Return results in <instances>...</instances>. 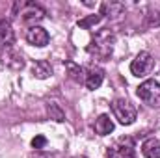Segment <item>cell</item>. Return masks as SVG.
Returning a JSON list of instances; mask_svg holds the SVG:
<instances>
[{
	"instance_id": "cell-1",
	"label": "cell",
	"mask_w": 160,
	"mask_h": 158,
	"mask_svg": "<svg viewBox=\"0 0 160 158\" xmlns=\"http://www.w3.org/2000/svg\"><path fill=\"white\" fill-rule=\"evenodd\" d=\"M114 47H116V34L112 30L104 28L91 37L89 45H88V52L99 60H108L114 52Z\"/></svg>"
},
{
	"instance_id": "cell-2",
	"label": "cell",
	"mask_w": 160,
	"mask_h": 158,
	"mask_svg": "<svg viewBox=\"0 0 160 158\" xmlns=\"http://www.w3.org/2000/svg\"><path fill=\"white\" fill-rule=\"evenodd\" d=\"M15 13L21 15L22 22L26 24H32V26H38V22L45 19V9L41 7L39 4L36 2H21V4H15Z\"/></svg>"
},
{
	"instance_id": "cell-3",
	"label": "cell",
	"mask_w": 160,
	"mask_h": 158,
	"mask_svg": "<svg viewBox=\"0 0 160 158\" xmlns=\"http://www.w3.org/2000/svg\"><path fill=\"white\" fill-rule=\"evenodd\" d=\"M136 95L151 108H160V84L157 80H145L138 86Z\"/></svg>"
},
{
	"instance_id": "cell-4",
	"label": "cell",
	"mask_w": 160,
	"mask_h": 158,
	"mask_svg": "<svg viewBox=\"0 0 160 158\" xmlns=\"http://www.w3.org/2000/svg\"><path fill=\"white\" fill-rule=\"evenodd\" d=\"M112 112H114L116 119L121 125H132L136 121V117H138L136 106L130 101H127V99H116L112 102Z\"/></svg>"
},
{
	"instance_id": "cell-5",
	"label": "cell",
	"mask_w": 160,
	"mask_h": 158,
	"mask_svg": "<svg viewBox=\"0 0 160 158\" xmlns=\"http://www.w3.org/2000/svg\"><path fill=\"white\" fill-rule=\"evenodd\" d=\"M153 67H155L153 56H151L149 52L142 50V52L136 54V58L132 60V63H130V73H132L134 77L142 78V77H147V75L153 71Z\"/></svg>"
},
{
	"instance_id": "cell-6",
	"label": "cell",
	"mask_w": 160,
	"mask_h": 158,
	"mask_svg": "<svg viewBox=\"0 0 160 158\" xmlns=\"http://www.w3.org/2000/svg\"><path fill=\"white\" fill-rule=\"evenodd\" d=\"M106 158H136L134 141L130 138H121L112 147H108Z\"/></svg>"
},
{
	"instance_id": "cell-7",
	"label": "cell",
	"mask_w": 160,
	"mask_h": 158,
	"mask_svg": "<svg viewBox=\"0 0 160 158\" xmlns=\"http://www.w3.org/2000/svg\"><path fill=\"white\" fill-rule=\"evenodd\" d=\"M26 41L30 43V45H34V47H45V45H48V41H50V36H48V32L45 30V28H41V26H30L28 28V32H26Z\"/></svg>"
},
{
	"instance_id": "cell-8",
	"label": "cell",
	"mask_w": 160,
	"mask_h": 158,
	"mask_svg": "<svg viewBox=\"0 0 160 158\" xmlns=\"http://www.w3.org/2000/svg\"><path fill=\"white\" fill-rule=\"evenodd\" d=\"M125 13V4L118 0H106L101 4V15L108 19H118Z\"/></svg>"
},
{
	"instance_id": "cell-9",
	"label": "cell",
	"mask_w": 160,
	"mask_h": 158,
	"mask_svg": "<svg viewBox=\"0 0 160 158\" xmlns=\"http://www.w3.org/2000/svg\"><path fill=\"white\" fill-rule=\"evenodd\" d=\"M102 80H104V71L101 67H91L88 71V75H86L84 84H86L88 89H97V87H101Z\"/></svg>"
},
{
	"instance_id": "cell-10",
	"label": "cell",
	"mask_w": 160,
	"mask_h": 158,
	"mask_svg": "<svg viewBox=\"0 0 160 158\" xmlns=\"http://www.w3.org/2000/svg\"><path fill=\"white\" fill-rule=\"evenodd\" d=\"M2 62H4V65H8V67H11V69H22V67H24V60H22V56L17 54L11 47L6 48V54L2 56Z\"/></svg>"
},
{
	"instance_id": "cell-11",
	"label": "cell",
	"mask_w": 160,
	"mask_h": 158,
	"mask_svg": "<svg viewBox=\"0 0 160 158\" xmlns=\"http://www.w3.org/2000/svg\"><path fill=\"white\" fill-rule=\"evenodd\" d=\"M52 75V67L47 60H38L32 63V77L38 80H45Z\"/></svg>"
},
{
	"instance_id": "cell-12",
	"label": "cell",
	"mask_w": 160,
	"mask_h": 158,
	"mask_svg": "<svg viewBox=\"0 0 160 158\" xmlns=\"http://www.w3.org/2000/svg\"><path fill=\"white\" fill-rule=\"evenodd\" d=\"M95 132L99 136H108L110 132H114V121L108 117L106 114L99 116V117L95 119Z\"/></svg>"
},
{
	"instance_id": "cell-13",
	"label": "cell",
	"mask_w": 160,
	"mask_h": 158,
	"mask_svg": "<svg viewBox=\"0 0 160 158\" xmlns=\"http://www.w3.org/2000/svg\"><path fill=\"white\" fill-rule=\"evenodd\" d=\"M142 153L145 158H160V140L149 138L142 145Z\"/></svg>"
},
{
	"instance_id": "cell-14",
	"label": "cell",
	"mask_w": 160,
	"mask_h": 158,
	"mask_svg": "<svg viewBox=\"0 0 160 158\" xmlns=\"http://www.w3.org/2000/svg\"><path fill=\"white\" fill-rule=\"evenodd\" d=\"M13 28L9 24V21H0V47H11L13 45Z\"/></svg>"
},
{
	"instance_id": "cell-15",
	"label": "cell",
	"mask_w": 160,
	"mask_h": 158,
	"mask_svg": "<svg viewBox=\"0 0 160 158\" xmlns=\"http://www.w3.org/2000/svg\"><path fill=\"white\" fill-rule=\"evenodd\" d=\"M63 65H65V71H67L69 78L73 80V82H77V84H82V82L86 80V75H84V69L80 67L78 63H75V62H65Z\"/></svg>"
},
{
	"instance_id": "cell-16",
	"label": "cell",
	"mask_w": 160,
	"mask_h": 158,
	"mask_svg": "<svg viewBox=\"0 0 160 158\" xmlns=\"http://www.w3.org/2000/svg\"><path fill=\"white\" fill-rule=\"evenodd\" d=\"M47 114H48V117L54 119V121H58V123H62V121H65V112L60 108V104H56V102H48L47 104Z\"/></svg>"
},
{
	"instance_id": "cell-17",
	"label": "cell",
	"mask_w": 160,
	"mask_h": 158,
	"mask_svg": "<svg viewBox=\"0 0 160 158\" xmlns=\"http://www.w3.org/2000/svg\"><path fill=\"white\" fill-rule=\"evenodd\" d=\"M101 21H102V15L99 13V15H88L86 19H80L77 24H78L80 28H86V30H89V28H93L95 24H99Z\"/></svg>"
},
{
	"instance_id": "cell-18",
	"label": "cell",
	"mask_w": 160,
	"mask_h": 158,
	"mask_svg": "<svg viewBox=\"0 0 160 158\" xmlns=\"http://www.w3.org/2000/svg\"><path fill=\"white\" fill-rule=\"evenodd\" d=\"M147 26H151V28H157L160 26V11H149V15H147Z\"/></svg>"
},
{
	"instance_id": "cell-19",
	"label": "cell",
	"mask_w": 160,
	"mask_h": 158,
	"mask_svg": "<svg viewBox=\"0 0 160 158\" xmlns=\"http://www.w3.org/2000/svg\"><path fill=\"white\" fill-rule=\"evenodd\" d=\"M47 145V138L45 136H36L34 140H32V147L34 149H43Z\"/></svg>"
},
{
	"instance_id": "cell-20",
	"label": "cell",
	"mask_w": 160,
	"mask_h": 158,
	"mask_svg": "<svg viewBox=\"0 0 160 158\" xmlns=\"http://www.w3.org/2000/svg\"><path fill=\"white\" fill-rule=\"evenodd\" d=\"M82 4H84V6H88V7H93V6H95V2H91V0H84Z\"/></svg>"
},
{
	"instance_id": "cell-21",
	"label": "cell",
	"mask_w": 160,
	"mask_h": 158,
	"mask_svg": "<svg viewBox=\"0 0 160 158\" xmlns=\"http://www.w3.org/2000/svg\"><path fill=\"white\" fill-rule=\"evenodd\" d=\"M77 158H86V156H77Z\"/></svg>"
}]
</instances>
